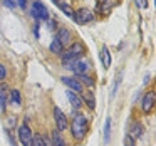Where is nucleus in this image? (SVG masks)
<instances>
[{
  "instance_id": "9b49d317",
  "label": "nucleus",
  "mask_w": 156,
  "mask_h": 146,
  "mask_svg": "<svg viewBox=\"0 0 156 146\" xmlns=\"http://www.w3.org/2000/svg\"><path fill=\"white\" fill-rule=\"evenodd\" d=\"M66 94H67V99H69V102H71L72 104V111H77V109H81L82 108V99L79 98L77 94H76L74 91H71V89H69L67 92H66Z\"/></svg>"
},
{
  "instance_id": "cd10ccee",
  "label": "nucleus",
  "mask_w": 156,
  "mask_h": 146,
  "mask_svg": "<svg viewBox=\"0 0 156 146\" xmlns=\"http://www.w3.org/2000/svg\"><path fill=\"white\" fill-rule=\"evenodd\" d=\"M34 32H35V37L39 39V24H35V25H34Z\"/></svg>"
},
{
  "instance_id": "5701e85b",
  "label": "nucleus",
  "mask_w": 156,
  "mask_h": 146,
  "mask_svg": "<svg viewBox=\"0 0 156 146\" xmlns=\"http://www.w3.org/2000/svg\"><path fill=\"white\" fill-rule=\"evenodd\" d=\"M111 138V119H106V126H104V141L109 143Z\"/></svg>"
},
{
  "instance_id": "39448f33",
  "label": "nucleus",
  "mask_w": 156,
  "mask_h": 146,
  "mask_svg": "<svg viewBox=\"0 0 156 146\" xmlns=\"http://www.w3.org/2000/svg\"><path fill=\"white\" fill-rule=\"evenodd\" d=\"M72 19H74L79 25H84V24H87V22H91L92 19H94V14H92L89 9H79L77 12H74V17Z\"/></svg>"
},
{
  "instance_id": "f257e3e1",
  "label": "nucleus",
  "mask_w": 156,
  "mask_h": 146,
  "mask_svg": "<svg viewBox=\"0 0 156 146\" xmlns=\"http://www.w3.org/2000/svg\"><path fill=\"white\" fill-rule=\"evenodd\" d=\"M74 118H72V124H71V134L74 139L82 141L86 138V133H87V118H86L82 112L79 111H72Z\"/></svg>"
},
{
  "instance_id": "b1692460",
  "label": "nucleus",
  "mask_w": 156,
  "mask_h": 146,
  "mask_svg": "<svg viewBox=\"0 0 156 146\" xmlns=\"http://www.w3.org/2000/svg\"><path fill=\"white\" fill-rule=\"evenodd\" d=\"M7 77V67L4 64H0V81H4Z\"/></svg>"
},
{
  "instance_id": "7ed1b4c3",
  "label": "nucleus",
  "mask_w": 156,
  "mask_h": 146,
  "mask_svg": "<svg viewBox=\"0 0 156 146\" xmlns=\"http://www.w3.org/2000/svg\"><path fill=\"white\" fill-rule=\"evenodd\" d=\"M84 52H86V47H84L82 42H72V44L67 47V51L62 52V57L77 61V59H81L82 55H84Z\"/></svg>"
},
{
  "instance_id": "bb28decb",
  "label": "nucleus",
  "mask_w": 156,
  "mask_h": 146,
  "mask_svg": "<svg viewBox=\"0 0 156 146\" xmlns=\"http://www.w3.org/2000/svg\"><path fill=\"white\" fill-rule=\"evenodd\" d=\"M4 4L7 5V7H10V9H14L15 5H14V2H12V0H4Z\"/></svg>"
},
{
  "instance_id": "4be33fe9",
  "label": "nucleus",
  "mask_w": 156,
  "mask_h": 146,
  "mask_svg": "<svg viewBox=\"0 0 156 146\" xmlns=\"http://www.w3.org/2000/svg\"><path fill=\"white\" fill-rule=\"evenodd\" d=\"M32 146H47L45 139L42 138L41 134H34V139H32Z\"/></svg>"
},
{
  "instance_id": "423d86ee",
  "label": "nucleus",
  "mask_w": 156,
  "mask_h": 146,
  "mask_svg": "<svg viewBox=\"0 0 156 146\" xmlns=\"http://www.w3.org/2000/svg\"><path fill=\"white\" fill-rule=\"evenodd\" d=\"M55 39L61 42L62 47H69V45L72 44V39H74V37H72V32L69 30V29L62 27V29H59V30H57V35H55Z\"/></svg>"
},
{
  "instance_id": "dca6fc26",
  "label": "nucleus",
  "mask_w": 156,
  "mask_h": 146,
  "mask_svg": "<svg viewBox=\"0 0 156 146\" xmlns=\"http://www.w3.org/2000/svg\"><path fill=\"white\" fill-rule=\"evenodd\" d=\"M9 94H10V89H9V86L5 84V82H2L0 84V99L4 102L9 101Z\"/></svg>"
},
{
  "instance_id": "0eeeda50",
  "label": "nucleus",
  "mask_w": 156,
  "mask_h": 146,
  "mask_svg": "<svg viewBox=\"0 0 156 146\" xmlns=\"http://www.w3.org/2000/svg\"><path fill=\"white\" fill-rule=\"evenodd\" d=\"M54 121H55V126H57V131H66L67 129V118H66V114L61 111L59 108H54Z\"/></svg>"
},
{
  "instance_id": "393cba45",
  "label": "nucleus",
  "mask_w": 156,
  "mask_h": 146,
  "mask_svg": "<svg viewBox=\"0 0 156 146\" xmlns=\"http://www.w3.org/2000/svg\"><path fill=\"white\" fill-rule=\"evenodd\" d=\"M124 146H136V144H134V139H133L129 134L124 136Z\"/></svg>"
},
{
  "instance_id": "4468645a",
  "label": "nucleus",
  "mask_w": 156,
  "mask_h": 146,
  "mask_svg": "<svg viewBox=\"0 0 156 146\" xmlns=\"http://www.w3.org/2000/svg\"><path fill=\"white\" fill-rule=\"evenodd\" d=\"M129 136H131L133 139H138L143 136V124L141 123H133L131 124V129H129Z\"/></svg>"
},
{
  "instance_id": "9d476101",
  "label": "nucleus",
  "mask_w": 156,
  "mask_h": 146,
  "mask_svg": "<svg viewBox=\"0 0 156 146\" xmlns=\"http://www.w3.org/2000/svg\"><path fill=\"white\" fill-rule=\"evenodd\" d=\"M61 79L71 91H74V92H82L84 91V86H82L76 77H67V76H64V77H61Z\"/></svg>"
},
{
  "instance_id": "c85d7f7f",
  "label": "nucleus",
  "mask_w": 156,
  "mask_h": 146,
  "mask_svg": "<svg viewBox=\"0 0 156 146\" xmlns=\"http://www.w3.org/2000/svg\"><path fill=\"white\" fill-rule=\"evenodd\" d=\"M139 4H141V7H143V9L148 7V2H146V0H139Z\"/></svg>"
},
{
  "instance_id": "f03ea898",
  "label": "nucleus",
  "mask_w": 156,
  "mask_h": 146,
  "mask_svg": "<svg viewBox=\"0 0 156 146\" xmlns=\"http://www.w3.org/2000/svg\"><path fill=\"white\" fill-rule=\"evenodd\" d=\"M30 15L37 22L41 20H49V9L42 4L41 0H34L30 5Z\"/></svg>"
},
{
  "instance_id": "f8f14e48",
  "label": "nucleus",
  "mask_w": 156,
  "mask_h": 146,
  "mask_svg": "<svg viewBox=\"0 0 156 146\" xmlns=\"http://www.w3.org/2000/svg\"><path fill=\"white\" fill-rule=\"evenodd\" d=\"M82 104H87L89 109H94L96 108V98H94V92L92 91H82Z\"/></svg>"
},
{
  "instance_id": "f3484780",
  "label": "nucleus",
  "mask_w": 156,
  "mask_h": 146,
  "mask_svg": "<svg viewBox=\"0 0 156 146\" xmlns=\"http://www.w3.org/2000/svg\"><path fill=\"white\" fill-rule=\"evenodd\" d=\"M76 79H77L82 86H87V87H92V86H94V79H91L89 76H76Z\"/></svg>"
},
{
  "instance_id": "c756f323",
  "label": "nucleus",
  "mask_w": 156,
  "mask_h": 146,
  "mask_svg": "<svg viewBox=\"0 0 156 146\" xmlns=\"http://www.w3.org/2000/svg\"><path fill=\"white\" fill-rule=\"evenodd\" d=\"M4 108H5V102L0 99V111H4Z\"/></svg>"
},
{
  "instance_id": "7c9ffc66",
  "label": "nucleus",
  "mask_w": 156,
  "mask_h": 146,
  "mask_svg": "<svg viewBox=\"0 0 156 146\" xmlns=\"http://www.w3.org/2000/svg\"><path fill=\"white\" fill-rule=\"evenodd\" d=\"M52 2H54V4H57V5L61 4V0H52Z\"/></svg>"
},
{
  "instance_id": "20e7f679",
  "label": "nucleus",
  "mask_w": 156,
  "mask_h": 146,
  "mask_svg": "<svg viewBox=\"0 0 156 146\" xmlns=\"http://www.w3.org/2000/svg\"><path fill=\"white\" fill-rule=\"evenodd\" d=\"M19 139H20L22 146H32V139H34V133L29 128L27 123H22L19 126Z\"/></svg>"
},
{
  "instance_id": "6ab92c4d",
  "label": "nucleus",
  "mask_w": 156,
  "mask_h": 146,
  "mask_svg": "<svg viewBox=\"0 0 156 146\" xmlns=\"http://www.w3.org/2000/svg\"><path fill=\"white\" fill-rule=\"evenodd\" d=\"M114 4H116V0H104V2L101 4V10L104 12V14H109L111 9L114 7Z\"/></svg>"
},
{
  "instance_id": "aec40b11",
  "label": "nucleus",
  "mask_w": 156,
  "mask_h": 146,
  "mask_svg": "<svg viewBox=\"0 0 156 146\" xmlns=\"http://www.w3.org/2000/svg\"><path fill=\"white\" fill-rule=\"evenodd\" d=\"M59 7H61V10H64V14L67 15V17H74V10H72V7L69 4H66V2H61L59 4Z\"/></svg>"
},
{
  "instance_id": "1a4fd4ad",
  "label": "nucleus",
  "mask_w": 156,
  "mask_h": 146,
  "mask_svg": "<svg viewBox=\"0 0 156 146\" xmlns=\"http://www.w3.org/2000/svg\"><path fill=\"white\" fill-rule=\"evenodd\" d=\"M154 101H156V94L154 91H148L144 94V98H143V111L144 112H151L153 108H154Z\"/></svg>"
},
{
  "instance_id": "a211bd4d",
  "label": "nucleus",
  "mask_w": 156,
  "mask_h": 146,
  "mask_svg": "<svg viewBox=\"0 0 156 146\" xmlns=\"http://www.w3.org/2000/svg\"><path fill=\"white\" fill-rule=\"evenodd\" d=\"M51 52H54V54H62V52H64V47L61 45V42H59L57 39H54V41L51 42Z\"/></svg>"
},
{
  "instance_id": "2eb2a0df",
  "label": "nucleus",
  "mask_w": 156,
  "mask_h": 146,
  "mask_svg": "<svg viewBox=\"0 0 156 146\" xmlns=\"http://www.w3.org/2000/svg\"><path fill=\"white\" fill-rule=\"evenodd\" d=\"M52 146H66V141L62 138L61 131H52Z\"/></svg>"
},
{
  "instance_id": "a878e982",
  "label": "nucleus",
  "mask_w": 156,
  "mask_h": 146,
  "mask_svg": "<svg viewBox=\"0 0 156 146\" xmlns=\"http://www.w3.org/2000/svg\"><path fill=\"white\" fill-rule=\"evenodd\" d=\"M12 2H14V5H19L20 9L27 7V0H12Z\"/></svg>"
},
{
  "instance_id": "ddd939ff",
  "label": "nucleus",
  "mask_w": 156,
  "mask_h": 146,
  "mask_svg": "<svg viewBox=\"0 0 156 146\" xmlns=\"http://www.w3.org/2000/svg\"><path fill=\"white\" fill-rule=\"evenodd\" d=\"M101 62H102V67L104 69H109L111 67V52H109V49L106 47V45H102L101 47Z\"/></svg>"
},
{
  "instance_id": "6e6552de",
  "label": "nucleus",
  "mask_w": 156,
  "mask_h": 146,
  "mask_svg": "<svg viewBox=\"0 0 156 146\" xmlns=\"http://www.w3.org/2000/svg\"><path fill=\"white\" fill-rule=\"evenodd\" d=\"M89 69H91V64H89L87 61H84V59H77V61L74 62V66L71 67V71L74 72L76 76H86Z\"/></svg>"
},
{
  "instance_id": "412c9836",
  "label": "nucleus",
  "mask_w": 156,
  "mask_h": 146,
  "mask_svg": "<svg viewBox=\"0 0 156 146\" xmlns=\"http://www.w3.org/2000/svg\"><path fill=\"white\" fill-rule=\"evenodd\" d=\"M10 98H12V101H14V104H17V106H20V104H22L20 92H19L17 89H14V91H10Z\"/></svg>"
}]
</instances>
